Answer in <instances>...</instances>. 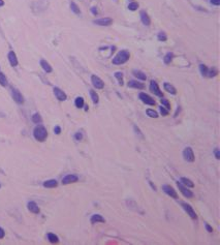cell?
<instances>
[{
  "instance_id": "e575fe53",
  "label": "cell",
  "mask_w": 220,
  "mask_h": 245,
  "mask_svg": "<svg viewBox=\"0 0 220 245\" xmlns=\"http://www.w3.org/2000/svg\"><path fill=\"white\" fill-rule=\"evenodd\" d=\"M137 7H139V4H137V2H131V3H129V5H128V8L130 9V11H137Z\"/></svg>"
},
{
  "instance_id": "f6af8a7d",
  "label": "cell",
  "mask_w": 220,
  "mask_h": 245,
  "mask_svg": "<svg viewBox=\"0 0 220 245\" xmlns=\"http://www.w3.org/2000/svg\"><path fill=\"white\" fill-rule=\"evenodd\" d=\"M4 5V1L3 0H0V6H3Z\"/></svg>"
},
{
  "instance_id": "ba28073f",
  "label": "cell",
  "mask_w": 220,
  "mask_h": 245,
  "mask_svg": "<svg viewBox=\"0 0 220 245\" xmlns=\"http://www.w3.org/2000/svg\"><path fill=\"white\" fill-rule=\"evenodd\" d=\"M182 206H183L184 210H185L186 212H187V214L189 215V216L191 217L192 219H196V218H197V215H196L195 211L193 210V208H192V207L189 205V204H187V203H182Z\"/></svg>"
},
{
  "instance_id": "603a6c76",
  "label": "cell",
  "mask_w": 220,
  "mask_h": 245,
  "mask_svg": "<svg viewBox=\"0 0 220 245\" xmlns=\"http://www.w3.org/2000/svg\"><path fill=\"white\" fill-rule=\"evenodd\" d=\"M181 182L182 184H183L184 186H186V187H193L194 186V184H193V182L191 181L190 179H188V178H185V177H182L181 178Z\"/></svg>"
},
{
  "instance_id": "ffe728a7",
  "label": "cell",
  "mask_w": 220,
  "mask_h": 245,
  "mask_svg": "<svg viewBox=\"0 0 220 245\" xmlns=\"http://www.w3.org/2000/svg\"><path fill=\"white\" fill-rule=\"evenodd\" d=\"M132 74H133V76H134V77L137 78V79H139V80H142V81H145V80L147 79L146 74H145L143 72H141V70L134 69V70L132 72Z\"/></svg>"
},
{
  "instance_id": "f546056e",
  "label": "cell",
  "mask_w": 220,
  "mask_h": 245,
  "mask_svg": "<svg viewBox=\"0 0 220 245\" xmlns=\"http://www.w3.org/2000/svg\"><path fill=\"white\" fill-rule=\"evenodd\" d=\"M70 8H71V11H74V13H76V15H80V13H81V11H80L79 6L74 2H70Z\"/></svg>"
},
{
  "instance_id": "d6a6232c",
  "label": "cell",
  "mask_w": 220,
  "mask_h": 245,
  "mask_svg": "<svg viewBox=\"0 0 220 245\" xmlns=\"http://www.w3.org/2000/svg\"><path fill=\"white\" fill-rule=\"evenodd\" d=\"M115 77L118 79V81H119V84L121 86L123 85V74L122 72H115Z\"/></svg>"
},
{
  "instance_id": "8992f818",
  "label": "cell",
  "mask_w": 220,
  "mask_h": 245,
  "mask_svg": "<svg viewBox=\"0 0 220 245\" xmlns=\"http://www.w3.org/2000/svg\"><path fill=\"white\" fill-rule=\"evenodd\" d=\"M91 82H92V85H93L96 89H103V86H105V83H103V80H101L99 77H97V76H95V74H93L91 77Z\"/></svg>"
},
{
  "instance_id": "4fadbf2b",
  "label": "cell",
  "mask_w": 220,
  "mask_h": 245,
  "mask_svg": "<svg viewBox=\"0 0 220 245\" xmlns=\"http://www.w3.org/2000/svg\"><path fill=\"white\" fill-rule=\"evenodd\" d=\"M54 94H55V96L57 97V99H59L60 101H66V98H67L66 94L58 87L54 88Z\"/></svg>"
},
{
  "instance_id": "52a82bcc",
  "label": "cell",
  "mask_w": 220,
  "mask_h": 245,
  "mask_svg": "<svg viewBox=\"0 0 220 245\" xmlns=\"http://www.w3.org/2000/svg\"><path fill=\"white\" fill-rule=\"evenodd\" d=\"M93 23L96 25H99V26H110L113 23V20L111 18H100V19L94 20Z\"/></svg>"
},
{
  "instance_id": "f35d334b",
  "label": "cell",
  "mask_w": 220,
  "mask_h": 245,
  "mask_svg": "<svg viewBox=\"0 0 220 245\" xmlns=\"http://www.w3.org/2000/svg\"><path fill=\"white\" fill-rule=\"evenodd\" d=\"M54 132H55L56 135H60V132H61V128H60L59 126H56V127L54 128Z\"/></svg>"
},
{
  "instance_id": "2e32d148",
  "label": "cell",
  "mask_w": 220,
  "mask_h": 245,
  "mask_svg": "<svg viewBox=\"0 0 220 245\" xmlns=\"http://www.w3.org/2000/svg\"><path fill=\"white\" fill-rule=\"evenodd\" d=\"M141 19H142V22L144 25H146V26H149V25H150L151 20L146 11H141Z\"/></svg>"
},
{
  "instance_id": "5b68a950",
  "label": "cell",
  "mask_w": 220,
  "mask_h": 245,
  "mask_svg": "<svg viewBox=\"0 0 220 245\" xmlns=\"http://www.w3.org/2000/svg\"><path fill=\"white\" fill-rule=\"evenodd\" d=\"M139 99H141V101H142L144 103H146V105H149V106H154L155 105V101H154V99H153L152 97L150 96V95L144 93V92L139 93Z\"/></svg>"
},
{
  "instance_id": "30bf717a",
  "label": "cell",
  "mask_w": 220,
  "mask_h": 245,
  "mask_svg": "<svg viewBox=\"0 0 220 245\" xmlns=\"http://www.w3.org/2000/svg\"><path fill=\"white\" fill-rule=\"evenodd\" d=\"M78 180H79L78 176L74 175V174H69V175H66L65 177L62 179V184H64V185H67V184L78 182Z\"/></svg>"
},
{
  "instance_id": "7a4b0ae2",
  "label": "cell",
  "mask_w": 220,
  "mask_h": 245,
  "mask_svg": "<svg viewBox=\"0 0 220 245\" xmlns=\"http://www.w3.org/2000/svg\"><path fill=\"white\" fill-rule=\"evenodd\" d=\"M130 58V54L127 51H120L115 57L113 58V63L116 65H121L127 62Z\"/></svg>"
},
{
  "instance_id": "7402d4cb",
  "label": "cell",
  "mask_w": 220,
  "mask_h": 245,
  "mask_svg": "<svg viewBox=\"0 0 220 245\" xmlns=\"http://www.w3.org/2000/svg\"><path fill=\"white\" fill-rule=\"evenodd\" d=\"M163 86H164V89H166V91H168V93H170V94H176L177 93L176 88H175L173 85H170V83H164Z\"/></svg>"
},
{
  "instance_id": "44dd1931",
  "label": "cell",
  "mask_w": 220,
  "mask_h": 245,
  "mask_svg": "<svg viewBox=\"0 0 220 245\" xmlns=\"http://www.w3.org/2000/svg\"><path fill=\"white\" fill-rule=\"evenodd\" d=\"M57 185H58V182L54 179L48 180V181L44 182V186L45 187H47V188H54V187H57Z\"/></svg>"
},
{
  "instance_id": "1f68e13d",
  "label": "cell",
  "mask_w": 220,
  "mask_h": 245,
  "mask_svg": "<svg viewBox=\"0 0 220 245\" xmlns=\"http://www.w3.org/2000/svg\"><path fill=\"white\" fill-rule=\"evenodd\" d=\"M32 121L34 123H36V124L40 123L42 122V117H40V115H39L38 113H35V114L32 116Z\"/></svg>"
},
{
  "instance_id": "e0dca14e",
  "label": "cell",
  "mask_w": 220,
  "mask_h": 245,
  "mask_svg": "<svg viewBox=\"0 0 220 245\" xmlns=\"http://www.w3.org/2000/svg\"><path fill=\"white\" fill-rule=\"evenodd\" d=\"M90 221H91V223H97V222H105V220L100 214H94L92 215Z\"/></svg>"
},
{
  "instance_id": "277c9868",
  "label": "cell",
  "mask_w": 220,
  "mask_h": 245,
  "mask_svg": "<svg viewBox=\"0 0 220 245\" xmlns=\"http://www.w3.org/2000/svg\"><path fill=\"white\" fill-rule=\"evenodd\" d=\"M11 96H13V101H15L17 103H19V105L24 103V97H23L22 93H21L18 89L11 90Z\"/></svg>"
},
{
  "instance_id": "8fae6325",
  "label": "cell",
  "mask_w": 220,
  "mask_h": 245,
  "mask_svg": "<svg viewBox=\"0 0 220 245\" xmlns=\"http://www.w3.org/2000/svg\"><path fill=\"white\" fill-rule=\"evenodd\" d=\"M150 90L154 94H156L157 96H160V97L163 96V95H162V91L160 90V88L158 87V84H157L155 81H151V83H150Z\"/></svg>"
},
{
  "instance_id": "484cf974",
  "label": "cell",
  "mask_w": 220,
  "mask_h": 245,
  "mask_svg": "<svg viewBox=\"0 0 220 245\" xmlns=\"http://www.w3.org/2000/svg\"><path fill=\"white\" fill-rule=\"evenodd\" d=\"M173 57H174V54H173V53H170V52H168V54L164 56V58H163L164 63H166V64H170V62H172V60H173Z\"/></svg>"
},
{
  "instance_id": "8d00e7d4",
  "label": "cell",
  "mask_w": 220,
  "mask_h": 245,
  "mask_svg": "<svg viewBox=\"0 0 220 245\" xmlns=\"http://www.w3.org/2000/svg\"><path fill=\"white\" fill-rule=\"evenodd\" d=\"M160 113H161L163 116H166V115H168V110H166L164 107H160Z\"/></svg>"
},
{
  "instance_id": "7bdbcfd3",
  "label": "cell",
  "mask_w": 220,
  "mask_h": 245,
  "mask_svg": "<svg viewBox=\"0 0 220 245\" xmlns=\"http://www.w3.org/2000/svg\"><path fill=\"white\" fill-rule=\"evenodd\" d=\"M211 3L212 4H214V5H219L220 4V0H211Z\"/></svg>"
},
{
  "instance_id": "83f0119b",
  "label": "cell",
  "mask_w": 220,
  "mask_h": 245,
  "mask_svg": "<svg viewBox=\"0 0 220 245\" xmlns=\"http://www.w3.org/2000/svg\"><path fill=\"white\" fill-rule=\"evenodd\" d=\"M199 69H201V72H202V74H203L204 77H208L209 69H208V67L205 65V64H201V65H199Z\"/></svg>"
},
{
  "instance_id": "ee69618b",
  "label": "cell",
  "mask_w": 220,
  "mask_h": 245,
  "mask_svg": "<svg viewBox=\"0 0 220 245\" xmlns=\"http://www.w3.org/2000/svg\"><path fill=\"white\" fill-rule=\"evenodd\" d=\"M91 11H92V13H93L94 15H97V9H95V7H92Z\"/></svg>"
},
{
  "instance_id": "d590c367",
  "label": "cell",
  "mask_w": 220,
  "mask_h": 245,
  "mask_svg": "<svg viewBox=\"0 0 220 245\" xmlns=\"http://www.w3.org/2000/svg\"><path fill=\"white\" fill-rule=\"evenodd\" d=\"M161 103H162V106H164V107H166V110H170V103H168V99H166V98H161Z\"/></svg>"
},
{
  "instance_id": "6da1fadb",
  "label": "cell",
  "mask_w": 220,
  "mask_h": 245,
  "mask_svg": "<svg viewBox=\"0 0 220 245\" xmlns=\"http://www.w3.org/2000/svg\"><path fill=\"white\" fill-rule=\"evenodd\" d=\"M33 136L38 142H45L48 138V131L46 127H44L42 125H37L33 130Z\"/></svg>"
},
{
  "instance_id": "ac0fdd59",
  "label": "cell",
  "mask_w": 220,
  "mask_h": 245,
  "mask_svg": "<svg viewBox=\"0 0 220 245\" xmlns=\"http://www.w3.org/2000/svg\"><path fill=\"white\" fill-rule=\"evenodd\" d=\"M128 87L137 88V89H144L145 86H144V84L139 83V82H137V81H129L128 82Z\"/></svg>"
},
{
  "instance_id": "d6986e66",
  "label": "cell",
  "mask_w": 220,
  "mask_h": 245,
  "mask_svg": "<svg viewBox=\"0 0 220 245\" xmlns=\"http://www.w3.org/2000/svg\"><path fill=\"white\" fill-rule=\"evenodd\" d=\"M40 66L42 67V69L45 70L46 72H52V66L49 64V62H47L46 60L42 59L40 60Z\"/></svg>"
},
{
  "instance_id": "b9f144b4",
  "label": "cell",
  "mask_w": 220,
  "mask_h": 245,
  "mask_svg": "<svg viewBox=\"0 0 220 245\" xmlns=\"http://www.w3.org/2000/svg\"><path fill=\"white\" fill-rule=\"evenodd\" d=\"M4 235H5L4 230H3L2 228H0V239H2L3 237H4Z\"/></svg>"
},
{
  "instance_id": "60d3db41",
  "label": "cell",
  "mask_w": 220,
  "mask_h": 245,
  "mask_svg": "<svg viewBox=\"0 0 220 245\" xmlns=\"http://www.w3.org/2000/svg\"><path fill=\"white\" fill-rule=\"evenodd\" d=\"M215 157L216 159H220V154H219V150L217 148L215 149Z\"/></svg>"
},
{
  "instance_id": "cb8c5ba5",
  "label": "cell",
  "mask_w": 220,
  "mask_h": 245,
  "mask_svg": "<svg viewBox=\"0 0 220 245\" xmlns=\"http://www.w3.org/2000/svg\"><path fill=\"white\" fill-rule=\"evenodd\" d=\"M48 239L51 243H58L59 242V238L55 234H53V233H49Z\"/></svg>"
},
{
  "instance_id": "5bb4252c",
  "label": "cell",
  "mask_w": 220,
  "mask_h": 245,
  "mask_svg": "<svg viewBox=\"0 0 220 245\" xmlns=\"http://www.w3.org/2000/svg\"><path fill=\"white\" fill-rule=\"evenodd\" d=\"M7 58H8V61L9 63H11V66H17L18 65V58H17V55H16V53L13 52V51H11V52L8 53V55H7Z\"/></svg>"
},
{
  "instance_id": "f1b7e54d",
  "label": "cell",
  "mask_w": 220,
  "mask_h": 245,
  "mask_svg": "<svg viewBox=\"0 0 220 245\" xmlns=\"http://www.w3.org/2000/svg\"><path fill=\"white\" fill-rule=\"evenodd\" d=\"M0 85L1 86H7V79L6 77H5V74H2V72H0Z\"/></svg>"
},
{
  "instance_id": "9c48e42d",
  "label": "cell",
  "mask_w": 220,
  "mask_h": 245,
  "mask_svg": "<svg viewBox=\"0 0 220 245\" xmlns=\"http://www.w3.org/2000/svg\"><path fill=\"white\" fill-rule=\"evenodd\" d=\"M177 185H178V187H179V190L181 191L182 195H183L184 197H186V198H192L193 197V193H192L191 191L188 189V187H185V186H184L181 182H178Z\"/></svg>"
},
{
  "instance_id": "74e56055",
  "label": "cell",
  "mask_w": 220,
  "mask_h": 245,
  "mask_svg": "<svg viewBox=\"0 0 220 245\" xmlns=\"http://www.w3.org/2000/svg\"><path fill=\"white\" fill-rule=\"evenodd\" d=\"M74 139H76V141H81L82 139H83V135H82L81 132H76V134L74 135Z\"/></svg>"
},
{
  "instance_id": "4dcf8cb0",
  "label": "cell",
  "mask_w": 220,
  "mask_h": 245,
  "mask_svg": "<svg viewBox=\"0 0 220 245\" xmlns=\"http://www.w3.org/2000/svg\"><path fill=\"white\" fill-rule=\"evenodd\" d=\"M147 115H148L149 117H151V118H157V117H158L157 112L154 111V110H151V109L147 110Z\"/></svg>"
},
{
  "instance_id": "3957f363",
  "label": "cell",
  "mask_w": 220,
  "mask_h": 245,
  "mask_svg": "<svg viewBox=\"0 0 220 245\" xmlns=\"http://www.w3.org/2000/svg\"><path fill=\"white\" fill-rule=\"evenodd\" d=\"M183 156H184V159L187 160V161H189V162L194 161V159H195L193 150H192V148H190V147L185 148V150L183 151Z\"/></svg>"
},
{
  "instance_id": "7c38bea8",
  "label": "cell",
  "mask_w": 220,
  "mask_h": 245,
  "mask_svg": "<svg viewBox=\"0 0 220 245\" xmlns=\"http://www.w3.org/2000/svg\"><path fill=\"white\" fill-rule=\"evenodd\" d=\"M162 189H163L164 193H166L168 195H170V198H174V199H177V198H178V195H177L176 190H175L172 186L163 185V186H162Z\"/></svg>"
},
{
  "instance_id": "836d02e7",
  "label": "cell",
  "mask_w": 220,
  "mask_h": 245,
  "mask_svg": "<svg viewBox=\"0 0 220 245\" xmlns=\"http://www.w3.org/2000/svg\"><path fill=\"white\" fill-rule=\"evenodd\" d=\"M157 38H158L159 42H166L168 40V36H166V34L164 32H159Z\"/></svg>"
},
{
  "instance_id": "4316f807",
  "label": "cell",
  "mask_w": 220,
  "mask_h": 245,
  "mask_svg": "<svg viewBox=\"0 0 220 245\" xmlns=\"http://www.w3.org/2000/svg\"><path fill=\"white\" fill-rule=\"evenodd\" d=\"M90 95H91V99H92V101H93L94 103H97L98 101H99V97H98L97 93H96L95 91H93V90H90Z\"/></svg>"
},
{
  "instance_id": "9a60e30c",
  "label": "cell",
  "mask_w": 220,
  "mask_h": 245,
  "mask_svg": "<svg viewBox=\"0 0 220 245\" xmlns=\"http://www.w3.org/2000/svg\"><path fill=\"white\" fill-rule=\"evenodd\" d=\"M27 207H28V210L30 211V212L35 213V214L39 213V208H38V206L36 205L35 202H29L28 205H27Z\"/></svg>"
},
{
  "instance_id": "d4e9b609",
  "label": "cell",
  "mask_w": 220,
  "mask_h": 245,
  "mask_svg": "<svg viewBox=\"0 0 220 245\" xmlns=\"http://www.w3.org/2000/svg\"><path fill=\"white\" fill-rule=\"evenodd\" d=\"M74 105H76V108L81 109V108L84 107V98L83 97H76V101H74Z\"/></svg>"
},
{
  "instance_id": "ab89813d",
  "label": "cell",
  "mask_w": 220,
  "mask_h": 245,
  "mask_svg": "<svg viewBox=\"0 0 220 245\" xmlns=\"http://www.w3.org/2000/svg\"><path fill=\"white\" fill-rule=\"evenodd\" d=\"M205 227H206V229H207V231H208L209 233H212V232H213V229H212V227H210V225L208 224V223H206Z\"/></svg>"
}]
</instances>
